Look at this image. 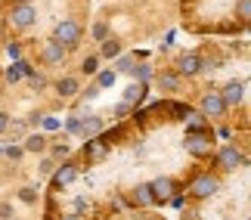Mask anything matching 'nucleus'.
I'll return each instance as SVG.
<instances>
[{
	"label": "nucleus",
	"mask_w": 251,
	"mask_h": 220,
	"mask_svg": "<svg viewBox=\"0 0 251 220\" xmlns=\"http://www.w3.org/2000/svg\"><path fill=\"white\" fill-rule=\"evenodd\" d=\"M152 74H155V69H152V65H133L130 78H133V81H140V84H146Z\"/></svg>",
	"instance_id": "5701e85b"
},
{
	"label": "nucleus",
	"mask_w": 251,
	"mask_h": 220,
	"mask_svg": "<svg viewBox=\"0 0 251 220\" xmlns=\"http://www.w3.org/2000/svg\"><path fill=\"white\" fill-rule=\"evenodd\" d=\"M236 16H239V22H248V19H251V0H239V3H236Z\"/></svg>",
	"instance_id": "cd10ccee"
},
{
	"label": "nucleus",
	"mask_w": 251,
	"mask_h": 220,
	"mask_svg": "<svg viewBox=\"0 0 251 220\" xmlns=\"http://www.w3.org/2000/svg\"><path fill=\"white\" fill-rule=\"evenodd\" d=\"M149 189H152V202L165 205V202H171V196L177 193V180H174V177H155L149 183Z\"/></svg>",
	"instance_id": "1a4fd4ad"
},
{
	"label": "nucleus",
	"mask_w": 251,
	"mask_h": 220,
	"mask_svg": "<svg viewBox=\"0 0 251 220\" xmlns=\"http://www.w3.org/2000/svg\"><path fill=\"white\" fill-rule=\"evenodd\" d=\"M41 124H44V127H47V130H53V127H59V121H56V118H44Z\"/></svg>",
	"instance_id": "ea45409f"
},
{
	"label": "nucleus",
	"mask_w": 251,
	"mask_h": 220,
	"mask_svg": "<svg viewBox=\"0 0 251 220\" xmlns=\"http://www.w3.org/2000/svg\"><path fill=\"white\" fill-rule=\"evenodd\" d=\"M41 121H44V112H31V115H28V121H25V124H28V127H37Z\"/></svg>",
	"instance_id": "f704fd0d"
},
{
	"label": "nucleus",
	"mask_w": 251,
	"mask_h": 220,
	"mask_svg": "<svg viewBox=\"0 0 251 220\" xmlns=\"http://www.w3.org/2000/svg\"><path fill=\"white\" fill-rule=\"evenodd\" d=\"M6 53L13 56V59H22V44H19V41H9L6 44Z\"/></svg>",
	"instance_id": "7c9ffc66"
},
{
	"label": "nucleus",
	"mask_w": 251,
	"mask_h": 220,
	"mask_svg": "<svg viewBox=\"0 0 251 220\" xmlns=\"http://www.w3.org/2000/svg\"><path fill=\"white\" fill-rule=\"evenodd\" d=\"M65 127H69V133H78V137H81V118H78V115H72Z\"/></svg>",
	"instance_id": "473e14b6"
},
{
	"label": "nucleus",
	"mask_w": 251,
	"mask_h": 220,
	"mask_svg": "<svg viewBox=\"0 0 251 220\" xmlns=\"http://www.w3.org/2000/svg\"><path fill=\"white\" fill-rule=\"evenodd\" d=\"M31 87H34V90H44V87H47V78H41V74H31Z\"/></svg>",
	"instance_id": "c9c22d12"
},
{
	"label": "nucleus",
	"mask_w": 251,
	"mask_h": 220,
	"mask_svg": "<svg viewBox=\"0 0 251 220\" xmlns=\"http://www.w3.org/2000/svg\"><path fill=\"white\" fill-rule=\"evenodd\" d=\"M47 146H50V140H47L44 133H25L22 137V149L31 152V155H44Z\"/></svg>",
	"instance_id": "dca6fc26"
},
{
	"label": "nucleus",
	"mask_w": 251,
	"mask_h": 220,
	"mask_svg": "<svg viewBox=\"0 0 251 220\" xmlns=\"http://www.w3.org/2000/svg\"><path fill=\"white\" fill-rule=\"evenodd\" d=\"M84 155H87V165H100V161H102L105 155H109V146H105V140L93 137V140H87Z\"/></svg>",
	"instance_id": "2eb2a0df"
},
{
	"label": "nucleus",
	"mask_w": 251,
	"mask_h": 220,
	"mask_svg": "<svg viewBox=\"0 0 251 220\" xmlns=\"http://www.w3.org/2000/svg\"><path fill=\"white\" fill-rule=\"evenodd\" d=\"M53 37L65 47V50H75V47L84 41V28L75 22V19H62V22L56 25V34Z\"/></svg>",
	"instance_id": "20e7f679"
},
{
	"label": "nucleus",
	"mask_w": 251,
	"mask_h": 220,
	"mask_svg": "<svg viewBox=\"0 0 251 220\" xmlns=\"http://www.w3.org/2000/svg\"><path fill=\"white\" fill-rule=\"evenodd\" d=\"M65 59H69V50H65L56 37L44 41V47H41V62L47 65V69H59V65H65Z\"/></svg>",
	"instance_id": "423d86ee"
},
{
	"label": "nucleus",
	"mask_w": 251,
	"mask_h": 220,
	"mask_svg": "<svg viewBox=\"0 0 251 220\" xmlns=\"http://www.w3.org/2000/svg\"><path fill=\"white\" fill-rule=\"evenodd\" d=\"M9 217H13V208L6 202H0V220H9Z\"/></svg>",
	"instance_id": "4c0bfd02"
},
{
	"label": "nucleus",
	"mask_w": 251,
	"mask_h": 220,
	"mask_svg": "<svg viewBox=\"0 0 251 220\" xmlns=\"http://www.w3.org/2000/svg\"><path fill=\"white\" fill-rule=\"evenodd\" d=\"M220 193V177L217 174H199L196 180L189 183V196L192 198H211V196H217Z\"/></svg>",
	"instance_id": "39448f33"
},
{
	"label": "nucleus",
	"mask_w": 251,
	"mask_h": 220,
	"mask_svg": "<svg viewBox=\"0 0 251 220\" xmlns=\"http://www.w3.org/2000/svg\"><path fill=\"white\" fill-rule=\"evenodd\" d=\"M102 130H105V121L100 118V115L87 112L84 118H81V140H93V137H100Z\"/></svg>",
	"instance_id": "ddd939ff"
},
{
	"label": "nucleus",
	"mask_w": 251,
	"mask_h": 220,
	"mask_svg": "<svg viewBox=\"0 0 251 220\" xmlns=\"http://www.w3.org/2000/svg\"><path fill=\"white\" fill-rule=\"evenodd\" d=\"M217 93H220V99H224V106H226V109H239V106L245 102V81L233 78V81H226Z\"/></svg>",
	"instance_id": "0eeeda50"
},
{
	"label": "nucleus",
	"mask_w": 251,
	"mask_h": 220,
	"mask_svg": "<svg viewBox=\"0 0 251 220\" xmlns=\"http://www.w3.org/2000/svg\"><path fill=\"white\" fill-rule=\"evenodd\" d=\"M130 202L137 205V208H152V205H155V202H152V189H149V183H137V186H133Z\"/></svg>",
	"instance_id": "f3484780"
},
{
	"label": "nucleus",
	"mask_w": 251,
	"mask_h": 220,
	"mask_svg": "<svg viewBox=\"0 0 251 220\" xmlns=\"http://www.w3.org/2000/svg\"><path fill=\"white\" fill-rule=\"evenodd\" d=\"M47 149H50V158H56V161H62V158L72 155V146H69V143H50Z\"/></svg>",
	"instance_id": "4be33fe9"
},
{
	"label": "nucleus",
	"mask_w": 251,
	"mask_h": 220,
	"mask_svg": "<svg viewBox=\"0 0 251 220\" xmlns=\"http://www.w3.org/2000/svg\"><path fill=\"white\" fill-rule=\"evenodd\" d=\"M226 112L229 109L224 106V99H220L217 90H205L199 97V115H205V121H224Z\"/></svg>",
	"instance_id": "f03ea898"
},
{
	"label": "nucleus",
	"mask_w": 251,
	"mask_h": 220,
	"mask_svg": "<svg viewBox=\"0 0 251 220\" xmlns=\"http://www.w3.org/2000/svg\"><path fill=\"white\" fill-rule=\"evenodd\" d=\"M100 59H102L100 53L84 56V62H81V74H96V72H100Z\"/></svg>",
	"instance_id": "aec40b11"
},
{
	"label": "nucleus",
	"mask_w": 251,
	"mask_h": 220,
	"mask_svg": "<svg viewBox=\"0 0 251 220\" xmlns=\"http://www.w3.org/2000/svg\"><path fill=\"white\" fill-rule=\"evenodd\" d=\"M56 165H59V161H56V158L44 155V158H41V165H37V174H41V177H50L53 171H56Z\"/></svg>",
	"instance_id": "a878e982"
},
{
	"label": "nucleus",
	"mask_w": 251,
	"mask_h": 220,
	"mask_svg": "<svg viewBox=\"0 0 251 220\" xmlns=\"http://www.w3.org/2000/svg\"><path fill=\"white\" fill-rule=\"evenodd\" d=\"M90 34H93V41H100V44H102L112 31H109V25H105V22H96V25L90 28Z\"/></svg>",
	"instance_id": "bb28decb"
},
{
	"label": "nucleus",
	"mask_w": 251,
	"mask_h": 220,
	"mask_svg": "<svg viewBox=\"0 0 251 220\" xmlns=\"http://www.w3.org/2000/svg\"><path fill=\"white\" fill-rule=\"evenodd\" d=\"M149 220H165V217H149Z\"/></svg>",
	"instance_id": "79ce46f5"
},
{
	"label": "nucleus",
	"mask_w": 251,
	"mask_h": 220,
	"mask_svg": "<svg viewBox=\"0 0 251 220\" xmlns=\"http://www.w3.org/2000/svg\"><path fill=\"white\" fill-rule=\"evenodd\" d=\"M9 220H22V217H9Z\"/></svg>",
	"instance_id": "37998d69"
},
{
	"label": "nucleus",
	"mask_w": 251,
	"mask_h": 220,
	"mask_svg": "<svg viewBox=\"0 0 251 220\" xmlns=\"http://www.w3.org/2000/svg\"><path fill=\"white\" fill-rule=\"evenodd\" d=\"M214 158H217V165L224 168V171H236V168H242V165H248L245 152L239 149V146H233V143H229V146H220Z\"/></svg>",
	"instance_id": "6e6552de"
},
{
	"label": "nucleus",
	"mask_w": 251,
	"mask_h": 220,
	"mask_svg": "<svg viewBox=\"0 0 251 220\" xmlns=\"http://www.w3.org/2000/svg\"><path fill=\"white\" fill-rule=\"evenodd\" d=\"M19 78H22V69H19V62H16L13 69H6V81H9V84H16Z\"/></svg>",
	"instance_id": "72a5a7b5"
},
{
	"label": "nucleus",
	"mask_w": 251,
	"mask_h": 220,
	"mask_svg": "<svg viewBox=\"0 0 251 220\" xmlns=\"http://www.w3.org/2000/svg\"><path fill=\"white\" fill-rule=\"evenodd\" d=\"M53 87H56V97H59V99H72V97H78V90H81V81L75 78V74H62V78L56 81Z\"/></svg>",
	"instance_id": "4468645a"
},
{
	"label": "nucleus",
	"mask_w": 251,
	"mask_h": 220,
	"mask_svg": "<svg viewBox=\"0 0 251 220\" xmlns=\"http://www.w3.org/2000/svg\"><path fill=\"white\" fill-rule=\"evenodd\" d=\"M130 109H133L130 102H124V99H121L118 106H115V118H127V115H130Z\"/></svg>",
	"instance_id": "2f4dec72"
},
{
	"label": "nucleus",
	"mask_w": 251,
	"mask_h": 220,
	"mask_svg": "<svg viewBox=\"0 0 251 220\" xmlns=\"http://www.w3.org/2000/svg\"><path fill=\"white\" fill-rule=\"evenodd\" d=\"M115 59H118V62H115V72H121V74H130L133 65H137V62H133V56H115Z\"/></svg>",
	"instance_id": "393cba45"
},
{
	"label": "nucleus",
	"mask_w": 251,
	"mask_h": 220,
	"mask_svg": "<svg viewBox=\"0 0 251 220\" xmlns=\"http://www.w3.org/2000/svg\"><path fill=\"white\" fill-rule=\"evenodd\" d=\"M37 198H41L37 186H22V189H19V202H25V205H37Z\"/></svg>",
	"instance_id": "b1692460"
},
{
	"label": "nucleus",
	"mask_w": 251,
	"mask_h": 220,
	"mask_svg": "<svg viewBox=\"0 0 251 220\" xmlns=\"http://www.w3.org/2000/svg\"><path fill=\"white\" fill-rule=\"evenodd\" d=\"M146 84H140V81H133L127 90H124V102H130V106H137V102H143L146 99Z\"/></svg>",
	"instance_id": "a211bd4d"
},
{
	"label": "nucleus",
	"mask_w": 251,
	"mask_h": 220,
	"mask_svg": "<svg viewBox=\"0 0 251 220\" xmlns=\"http://www.w3.org/2000/svg\"><path fill=\"white\" fill-rule=\"evenodd\" d=\"M96 97H100V87H96V84H93V87H87V93H84V99H96Z\"/></svg>",
	"instance_id": "58836bf2"
},
{
	"label": "nucleus",
	"mask_w": 251,
	"mask_h": 220,
	"mask_svg": "<svg viewBox=\"0 0 251 220\" xmlns=\"http://www.w3.org/2000/svg\"><path fill=\"white\" fill-rule=\"evenodd\" d=\"M183 146L192 158H208L211 152H214V137H211L208 130H189L186 140H183Z\"/></svg>",
	"instance_id": "7ed1b4c3"
},
{
	"label": "nucleus",
	"mask_w": 251,
	"mask_h": 220,
	"mask_svg": "<svg viewBox=\"0 0 251 220\" xmlns=\"http://www.w3.org/2000/svg\"><path fill=\"white\" fill-rule=\"evenodd\" d=\"M152 78H155V87L158 90H165V93H177L180 87H183V78L174 69H165V72H155L152 74Z\"/></svg>",
	"instance_id": "f8f14e48"
},
{
	"label": "nucleus",
	"mask_w": 251,
	"mask_h": 220,
	"mask_svg": "<svg viewBox=\"0 0 251 220\" xmlns=\"http://www.w3.org/2000/svg\"><path fill=\"white\" fill-rule=\"evenodd\" d=\"M9 121H13V118H9V115H6L3 109H0V133H6V127H9Z\"/></svg>",
	"instance_id": "e433bc0d"
},
{
	"label": "nucleus",
	"mask_w": 251,
	"mask_h": 220,
	"mask_svg": "<svg viewBox=\"0 0 251 220\" xmlns=\"http://www.w3.org/2000/svg\"><path fill=\"white\" fill-rule=\"evenodd\" d=\"M6 130H9V133H13V137H16V140H22V137H25V133H28V124H25V121H9V127H6Z\"/></svg>",
	"instance_id": "c85d7f7f"
},
{
	"label": "nucleus",
	"mask_w": 251,
	"mask_h": 220,
	"mask_svg": "<svg viewBox=\"0 0 251 220\" xmlns=\"http://www.w3.org/2000/svg\"><path fill=\"white\" fill-rule=\"evenodd\" d=\"M65 220H81V217H75V214H72V217H65Z\"/></svg>",
	"instance_id": "a19ab883"
},
{
	"label": "nucleus",
	"mask_w": 251,
	"mask_h": 220,
	"mask_svg": "<svg viewBox=\"0 0 251 220\" xmlns=\"http://www.w3.org/2000/svg\"><path fill=\"white\" fill-rule=\"evenodd\" d=\"M242 220H248V217H242Z\"/></svg>",
	"instance_id": "c03bdc74"
},
{
	"label": "nucleus",
	"mask_w": 251,
	"mask_h": 220,
	"mask_svg": "<svg viewBox=\"0 0 251 220\" xmlns=\"http://www.w3.org/2000/svg\"><path fill=\"white\" fill-rule=\"evenodd\" d=\"M174 72H177L180 78H196V74H201V56L199 53H180Z\"/></svg>",
	"instance_id": "9b49d317"
},
{
	"label": "nucleus",
	"mask_w": 251,
	"mask_h": 220,
	"mask_svg": "<svg viewBox=\"0 0 251 220\" xmlns=\"http://www.w3.org/2000/svg\"><path fill=\"white\" fill-rule=\"evenodd\" d=\"M3 155H6L9 161H22V155H25V149H22V146H6V149H3Z\"/></svg>",
	"instance_id": "c756f323"
},
{
	"label": "nucleus",
	"mask_w": 251,
	"mask_h": 220,
	"mask_svg": "<svg viewBox=\"0 0 251 220\" xmlns=\"http://www.w3.org/2000/svg\"><path fill=\"white\" fill-rule=\"evenodd\" d=\"M115 78H118V72H115V69L96 72V87H100V90H105V87H112V84H115Z\"/></svg>",
	"instance_id": "412c9836"
},
{
	"label": "nucleus",
	"mask_w": 251,
	"mask_h": 220,
	"mask_svg": "<svg viewBox=\"0 0 251 220\" xmlns=\"http://www.w3.org/2000/svg\"><path fill=\"white\" fill-rule=\"evenodd\" d=\"M78 165H75V161H59V165H56V171L50 174V183L56 186V189H62V186H69V183H75V180H78Z\"/></svg>",
	"instance_id": "9d476101"
},
{
	"label": "nucleus",
	"mask_w": 251,
	"mask_h": 220,
	"mask_svg": "<svg viewBox=\"0 0 251 220\" xmlns=\"http://www.w3.org/2000/svg\"><path fill=\"white\" fill-rule=\"evenodd\" d=\"M6 22L13 31H28L34 22H37V6L31 3V0H22V3H13L6 13Z\"/></svg>",
	"instance_id": "f257e3e1"
},
{
	"label": "nucleus",
	"mask_w": 251,
	"mask_h": 220,
	"mask_svg": "<svg viewBox=\"0 0 251 220\" xmlns=\"http://www.w3.org/2000/svg\"><path fill=\"white\" fill-rule=\"evenodd\" d=\"M100 56H105V59H115V56H121V41H115V37L109 34L102 41V50H100Z\"/></svg>",
	"instance_id": "6ab92c4d"
}]
</instances>
